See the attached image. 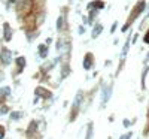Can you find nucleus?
I'll use <instances>...</instances> for the list:
<instances>
[{
	"label": "nucleus",
	"instance_id": "1",
	"mask_svg": "<svg viewBox=\"0 0 149 139\" xmlns=\"http://www.w3.org/2000/svg\"><path fill=\"white\" fill-rule=\"evenodd\" d=\"M0 58H2V61L5 63V65H8V63L10 61V51H8V49H3V51H2V55H0Z\"/></svg>",
	"mask_w": 149,
	"mask_h": 139
},
{
	"label": "nucleus",
	"instance_id": "2",
	"mask_svg": "<svg viewBox=\"0 0 149 139\" xmlns=\"http://www.w3.org/2000/svg\"><path fill=\"white\" fill-rule=\"evenodd\" d=\"M91 63H93L91 54H86V57H85V60H84V67H85V69H91Z\"/></svg>",
	"mask_w": 149,
	"mask_h": 139
},
{
	"label": "nucleus",
	"instance_id": "3",
	"mask_svg": "<svg viewBox=\"0 0 149 139\" xmlns=\"http://www.w3.org/2000/svg\"><path fill=\"white\" fill-rule=\"evenodd\" d=\"M39 53H40V57H46V54H48V46H46V45H40V46H39Z\"/></svg>",
	"mask_w": 149,
	"mask_h": 139
},
{
	"label": "nucleus",
	"instance_id": "4",
	"mask_svg": "<svg viewBox=\"0 0 149 139\" xmlns=\"http://www.w3.org/2000/svg\"><path fill=\"white\" fill-rule=\"evenodd\" d=\"M110 96V87H104V94H103V103H106V100Z\"/></svg>",
	"mask_w": 149,
	"mask_h": 139
},
{
	"label": "nucleus",
	"instance_id": "5",
	"mask_svg": "<svg viewBox=\"0 0 149 139\" xmlns=\"http://www.w3.org/2000/svg\"><path fill=\"white\" fill-rule=\"evenodd\" d=\"M102 26H100V24H97V26L94 27V32H93V37H97L98 34H100V32H102Z\"/></svg>",
	"mask_w": 149,
	"mask_h": 139
},
{
	"label": "nucleus",
	"instance_id": "6",
	"mask_svg": "<svg viewBox=\"0 0 149 139\" xmlns=\"http://www.w3.org/2000/svg\"><path fill=\"white\" fill-rule=\"evenodd\" d=\"M81 99H82V94L79 93V94L76 96V100H74V108H78V106H79V103H81Z\"/></svg>",
	"mask_w": 149,
	"mask_h": 139
},
{
	"label": "nucleus",
	"instance_id": "7",
	"mask_svg": "<svg viewBox=\"0 0 149 139\" xmlns=\"http://www.w3.org/2000/svg\"><path fill=\"white\" fill-rule=\"evenodd\" d=\"M5 29H6V34H5V37H6V41H9V39H10V32H9V26H5Z\"/></svg>",
	"mask_w": 149,
	"mask_h": 139
},
{
	"label": "nucleus",
	"instance_id": "8",
	"mask_svg": "<svg viewBox=\"0 0 149 139\" xmlns=\"http://www.w3.org/2000/svg\"><path fill=\"white\" fill-rule=\"evenodd\" d=\"M61 27H63V18H61V17H60V18H58V21H57V29L60 30Z\"/></svg>",
	"mask_w": 149,
	"mask_h": 139
},
{
	"label": "nucleus",
	"instance_id": "9",
	"mask_svg": "<svg viewBox=\"0 0 149 139\" xmlns=\"http://www.w3.org/2000/svg\"><path fill=\"white\" fill-rule=\"evenodd\" d=\"M19 117H21V114H19V112H14V114L10 115V118H14V120H18Z\"/></svg>",
	"mask_w": 149,
	"mask_h": 139
},
{
	"label": "nucleus",
	"instance_id": "10",
	"mask_svg": "<svg viewBox=\"0 0 149 139\" xmlns=\"http://www.w3.org/2000/svg\"><path fill=\"white\" fill-rule=\"evenodd\" d=\"M17 63H18V66H22V65H26V60H24V58L21 57V58H18V60H17Z\"/></svg>",
	"mask_w": 149,
	"mask_h": 139
},
{
	"label": "nucleus",
	"instance_id": "11",
	"mask_svg": "<svg viewBox=\"0 0 149 139\" xmlns=\"http://www.w3.org/2000/svg\"><path fill=\"white\" fill-rule=\"evenodd\" d=\"M91 133H93V126L90 124V129H88V135H86V139H91Z\"/></svg>",
	"mask_w": 149,
	"mask_h": 139
},
{
	"label": "nucleus",
	"instance_id": "12",
	"mask_svg": "<svg viewBox=\"0 0 149 139\" xmlns=\"http://www.w3.org/2000/svg\"><path fill=\"white\" fill-rule=\"evenodd\" d=\"M0 94H9V88H3V90H0Z\"/></svg>",
	"mask_w": 149,
	"mask_h": 139
},
{
	"label": "nucleus",
	"instance_id": "13",
	"mask_svg": "<svg viewBox=\"0 0 149 139\" xmlns=\"http://www.w3.org/2000/svg\"><path fill=\"white\" fill-rule=\"evenodd\" d=\"M5 136V130H3V127H0V139H2Z\"/></svg>",
	"mask_w": 149,
	"mask_h": 139
},
{
	"label": "nucleus",
	"instance_id": "14",
	"mask_svg": "<svg viewBox=\"0 0 149 139\" xmlns=\"http://www.w3.org/2000/svg\"><path fill=\"white\" fill-rule=\"evenodd\" d=\"M145 42H146V44H149V33L145 36Z\"/></svg>",
	"mask_w": 149,
	"mask_h": 139
}]
</instances>
